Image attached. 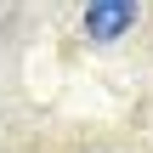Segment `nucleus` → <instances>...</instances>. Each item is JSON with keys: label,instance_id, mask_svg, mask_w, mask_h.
<instances>
[{"label": "nucleus", "instance_id": "nucleus-1", "mask_svg": "<svg viewBox=\"0 0 153 153\" xmlns=\"http://www.w3.org/2000/svg\"><path fill=\"white\" fill-rule=\"evenodd\" d=\"M131 23H136V0H91L85 6V34L102 40V45L131 34Z\"/></svg>", "mask_w": 153, "mask_h": 153}]
</instances>
